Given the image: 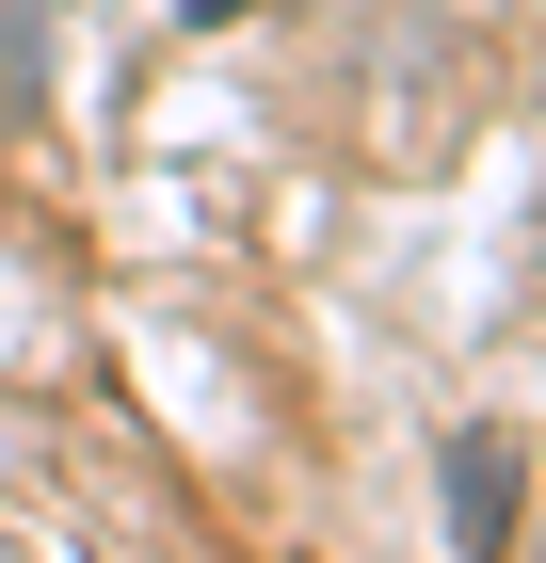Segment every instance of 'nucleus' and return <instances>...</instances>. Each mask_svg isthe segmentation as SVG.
<instances>
[{
	"mask_svg": "<svg viewBox=\"0 0 546 563\" xmlns=\"http://www.w3.org/2000/svg\"><path fill=\"white\" fill-rule=\"evenodd\" d=\"M450 548H466V563L514 548V434H482V419L450 434Z\"/></svg>",
	"mask_w": 546,
	"mask_h": 563,
	"instance_id": "nucleus-1",
	"label": "nucleus"
}]
</instances>
